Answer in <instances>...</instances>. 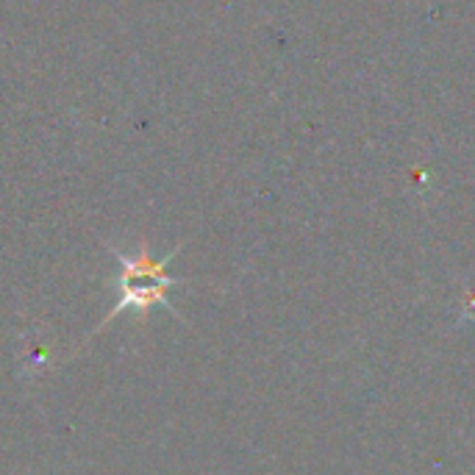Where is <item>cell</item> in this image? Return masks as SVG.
<instances>
[{
	"instance_id": "cell-1",
	"label": "cell",
	"mask_w": 475,
	"mask_h": 475,
	"mask_svg": "<svg viewBox=\"0 0 475 475\" xmlns=\"http://www.w3.org/2000/svg\"><path fill=\"white\" fill-rule=\"evenodd\" d=\"M109 250H111L114 258L120 261V300L106 311V317L100 320V325H98L89 336L100 334L114 317H120V314L128 311V309H134V311L139 314V322H145V314H148V309H153V306H164V309H170V311L181 320L178 309H176V306L170 303V297H167V289H170V286H181V283H184L181 278H176V275L167 272V264L176 258L178 247H176L173 253H167L164 258H153L145 242H142L134 253H123V250H117V247H109Z\"/></svg>"
}]
</instances>
